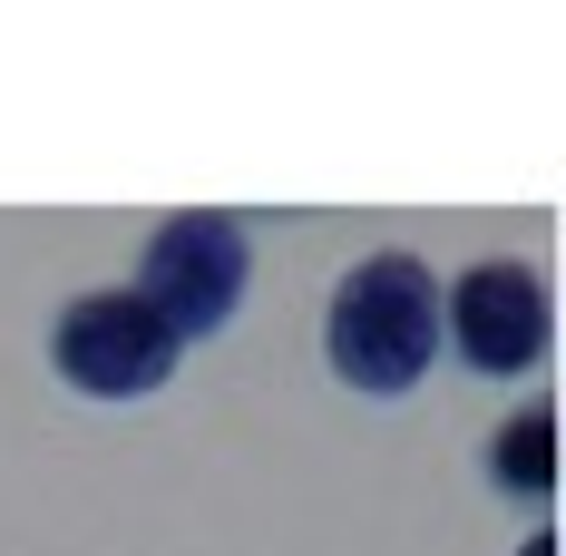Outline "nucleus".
<instances>
[{
  "mask_svg": "<svg viewBox=\"0 0 566 556\" xmlns=\"http://www.w3.org/2000/svg\"><path fill=\"white\" fill-rule=\"evenodd\" d=\"M176 333L147 313V293L127 283H98V293H69L50 323V371L78 400H147V390L176 381Z\"/></svg>",
  "mask_w": 566,
  "mask_h": 556,
  "instance_id": "f03ea898",
  "label": "nucleus"
},
{
  "mask_svg": "<svg viewBox=\"0 0 566 556\" xmlns=\"http://www.w3.org/2000/svg\"><path fill=\"white\" fill-rule=\"evenodd\" d=\"M244 274H254V234L244 216H167L147 234V254H137V283L127 293H147V313L186 342H216L234 323V303H244Z\"/></svg>",
  "mask_w": 566,
  "mask_h": 556,
  "instance_id": "7ed1b4c3",
  "label": "nucleus"
},
{
  "mask_svg": "<svg viewBox=\"0 0 566 556\" xmlns=\"http://www.w3.org/2000/svg\"><path fill=\"white\" fill-rule=\"evenodd\" d=\"M547 342H557V293H547L537 264L489 254V264H469L459 283H440V352H459L469 371L517 381V371L547 361Z\"/></svg>",
  "mask_w": 566,
  "mask_h": 556,
  "instance_id": "20e7f679",
  "label": "nucleus"
},
{
  "mask_svg": "<svg viewBox=\"0 0 566 556\" xmlns=\"http://www.w3.org/2000/svg\"><path fill=\"white\" fill-rule=\"evenodd\" d=\"M323 361L361 400H400L440 361V274L420 254H361L323 303Z\"/></svg>",
  "mask_w": 566,
  "mask_h": 556,
  "instance_id": "f257e3e1",
  "label": "nucleus"
},
{
  "mask_svg": "<svg viewBox=\"0 0 566 556\" xmlns=\"http://www.w3.org/2000/svg\"><path fill=\"white\" fill-rule=\"evenodd\" d=\"M527 556H557V537H527Z\"/></svg>",
  "mask_w": 566,
  "mask_h": 556,
  "instance_id": "423d86ee",
  "label": "nucleus"
},
{
  "mask_svg": "<svg viewBox=\"0 0 566 556\" xmlns=\"http://www.w3.org/2000/svg\"><path fill=\"white\" fill-rule=\"evenodd\" d=\"M489 489H509V499H557V410H547V400H527L509 430L489 440Z\"/></svg>",
  "mask_w": 566,
  "mask_h": 556,
  "instance_id": "39448f33",
  "label": "nucleus"
}]
</instances>
